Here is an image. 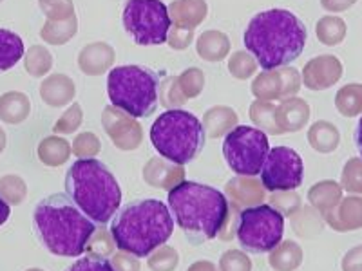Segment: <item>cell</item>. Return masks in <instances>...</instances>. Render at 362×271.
I'll return each mask as SVG.
<instances>
[{"label": "cell", "instance_id": "1", "mask_svg": "<svg viewBox=\"0 0 362 271\" xmlns=\"http://www.w3.org/2000/svg\"><path fill=\"white\" fill-rule=\"evenodd\" d=\"M245 47L263 71L279 69L300 56L306 45V28L288 9L257 13L245 29Z\"/></svg>", "mask_w": 362, "mask_h": 271}, {"label": "cell", "instance_id": "2", "mask_svg": "<svg viewBox=\"0 0 362 271\" xmlns=\"http://www.w3.org/2000/svg\"><path fill=\"white\" fill-rule=\"evenodd\" d=\"M40 243L57 257H80L96 224L64 193L42 199L33 212Z\"/></svg>", "mask_w": 362, "mask_h": 271}, {"label": "cell", "instance_id": "3", "mask_svg": "<svg viewBox=\"0 0 362 271\" xmlns=\"http://www.w3.org/2000/svg\"><path fill=\"white\" fill-rule=\"evenodd\" d=\"M174 231V219L167 205L158 199L132 201L118 210L111 224V234L118 250L147 259L167 244Z\"/></svg>", "mask_w": 362, "mask_h": 271}, {"label": "cell", "instance_id": "4", "mask_svg": "<svg viewBox=\"0 0 362 271\" xmlns=\"http://www.w3.org/2000/svg\"><path fill=\"white\" fill-rule=\"evenodd\" d=\"M169 210L189 243L203 244L218 237L228 215V199L212 186L183 181L169 192Z\"/></svg>", "mask_w": 362, "mask_h": 271}, {"label": "cell", "instance_id": "5", "mask_svg": "<svg viewBox=\"0 0 362 271\" xmlns=\"http://www.w3.org/2000/svg\"><path fill=\"white\" fill-rule=\"evenodd\" d=\"M67 198L95 224H105L122 205V188L109 169L96 157L78 159L66 176Z\"/></svg>", "mask_w": 362, "mask_h": 271}, {"label": "cell", "instance_id": "6", "mask_svg": "<svg viewBox=\"0 0 362 271\" xmlns=\"http://www.w3.org/2000/svg\"><path fill=\"white\" fill-rule=\"evenodd\" d=\"M202 119L183 109H169L151 127V141L161 157L187 164L199 156L205 147Z\"/></svg>", "mask_w": 362, "mask_h": 271}, {"label": "cell", "instance_id": "7", "mask_svg": "<svg viewBox=\"0 0 362 271\" xmlns=\"http://www.w3.org/2000/svg\"><path fill=\"white\" fill-rule=\"evenodd\" d=\"M156 73L141 66H119L109 71L107 96L112 107L132 118H147L158 109Z\"/></svg>", "mask_w": 362, "mask_h": 271}, {"label": "cell", "instance_id": "8", "mask_svg": "<svg viewBox=\"0 0 362 271\" xmlns=\"http://www.w3.org/2000/svg\"><path fill=\"white\" fill-rule=\"evenodd\" d=\"M284 217L270 205L241 210L235 239L250 253H268L283 241Z\"/></svg>", "mask_w": 362, "mask_h": 271}, {"label": "cell", "instance_id": "9", "mask_svg": "<svg viewBox=\"0 0 362 271\" xmlns=\"http://www.w3.org/2000/svg\"><path fill=\"white\" fill-rule=\"evenodd\" d=\"M270 152L268 136L248 125H238L225 136L223 156L235 176H257Z\"/></svg>", "mask_w": 362, "mask_h": 271}, {"label": "cell", "instance_id": "10", "mask_svg": "<svg viewBox=\"0 0 362 271\" xmlns=\"http://www.w3.org/2000/svg\"><path fill=\"white\" fill-rule=\"evenodd\" d=\"M122 22L138 45L165 44L173 25L169 8L161 0H127Z\"/></svg>", "mask_w": 362, "mask_h": 271}, {"label": "cell", "instance_id": "11", "mask_svg": "<svg viewBox=\"0 0 362 271\" xmlns=\"http://www.w3.org/2000/svg\"><path fill=\"white\" fill-rule=\"evenodd\" d=\"M305 181L303 157L290 147L270 148L263 169L261 183L268 192H286L297 190Z\"/></svg>", "mask_w": 362, "mask_h": 271}, {"label": "cell", "instance_id": "12", "mask_svg": "<svg viewBox=\"0 0 362 271\" xmlns=\"http://www.w3.org/2000/svg\"><path fill=\"white\" fill-rule=\"evenodd\" d=\"M102 127L122 152H132L144 143V127L140 121L118 107L111 105L103 109Z\"/></svg>", "mask_w": 362, "mask_h": 271}, {"label": "cell", "instance_id": "13", "mask_svg": "<svg viewBox=\"0 0 362 271\" xmlns=\"http://www.w3.org/2000/svg\"><path fill=\"white\" fill-rule=\"evenodd\" d=\"M342 74H344V66L335 54H319L305 64L300 78L306 89L326 90L339 83Z\"/></svg>", "mask_w": 362, "mask_h": 271}, {"label": "cell", "instance_id": "14", "mask_svg": "<svg viewBox=\"0 0 362 271\" xmlns=\"http://www.w3.org/2000/svg\"><path fill=\"white\" fill-rule=\"evenodd\" d=\"M141 176L148 186L170 192L185 181V167L173 163V161L165 159L161 156H154L145 163Z\"/></svg>", "mask_w": 362, "mask_h": 271}, {"label": "cell", "instance_id": "15", "mask_svg": "<svg viewBox=\"0 0 362 271\" xmlns=\"http://www.w3.org/2000/svg\"><path fill=\"white\" fill-rule=\"evenodd\" d=\"M326 224L339 234L362 230V195L342 198L335 208L322 214Z\"/></svg>", "mask_w": 362, "mask_h": 271}, {"label": "cell", "instance_id": "16", "mask_svg": "<svg viewBox=\"0 0 362 271\" xmlns=\"http://www.w3.org/2000/svg\"><path fill=\"white\" fill-rule=\"evenodd\" d=\"M225 195L228 203H234L241 210L263 205L267 199V188L255 176H235L225 185Z\"/></svg>", "mask_w": 362, "mask_h": 271}, {"label": "cell", "instance_id": "17", "mask_svg": "<svg viewBox=\"0 0 362 271\" xmlns=\"http://www.w3.org/2000/svg\"><path fill=\"white\" fill-rule=\"evenodd\" d=\"M115 47L107 42L87 44L78 53V67L86 76H102L115 66Z\"/></svg>", "mask_w": 362, "mask_h": 271}, {"label": "cell", "instance_id": "18", "mask_svg": "<svg viewBox=\"0 0 362 271\" xmlns=\"http://www.w3.org/2000/svg\"><path fill=\"white\" fill-rule=\"evenodd\" d=\"M310 105L306 100L299 96L281 100V103L276 107V124L283 134L286 132H299L308 125L310 121Z\"/></svg>", "mask_w": 362, "mask_h": 271}, {"label": "cell", "instance_id": "19", "mask_svg": "<svg viewBox=\"0 0 362 271\" xmlns=\"http://www.w3.org/2000/svg\"><path fill=\"white\" fill-rule=\"evenodd\" d=\"M76 95V87L73 80L62 73H54L44 78L40 85V98L49 107H66L67 103L73 102Z\"/></svg>", "mask_w": 362, "mask_h": 271}, {"label": "cell", "instance_id": "20", "mask_svg": "<svg viewBox=\"0 0 362 271\" xmlns=\"http://www.w3.org/2000/svg\"><path fill=\"white\" fill-rule=\"evenodd\" d=\"M209 15L205 0H173L169 6V17L173 25L196 29Z\"/></svg>", "mask_w": 362, "mask_h": 271}, {"label": "cell", "instance_id": "21", "mask_svg": "<svg viewBox=\"0 0 362 271\" xmlns=\"http://www.w3.org/2000/svg\"><path fill=\"white\" fill-rule=\"evenodd\" d=\"M238 121L239 118L234 109L226 105H216L203 114L202 125L205 136H209L210 140H219L234 131L238 127Z\"/></svg>", "mask_w": 362, "mask_h": 271}, {"label": "cell", "instance_id": "22", "mask_svg": "<svg viewBox=\"0 0 362 271\" xmlns=\"http://www.w3.org/2000/svg\"><path fill=\"white\" fill-rule=\"evenodd\" d=\"M230 47L228 35L218 31V29H209V31L199 35L198 40H196V51H198L199 58L210 64L223 62L230 53Z\"/></svg>", "mask_w": 362, "mask_h": 271}, {"label": "cell", "instance_id": "23", "mask_svg": "<svg viewBox=\"0 0 362 271\" xmlns=\"http://www.w3.org/2000/svg\"><path fill=\"white\" fill-rule=\"evenodd\" d=\"M306 140L315 152L332 154L341 145V132L334 124H329L326 119H319L308 128Z\"/></svg>", "mask_w": 362, "mask_h": 271}, {"label": "cell", "instance_id": "24", "mask_svg": "<svg viewBox=\"0 0 362 271\" xmlns=\"http://www.w3.org/2000/svg\"><path fill=\"white\" fill-rule=\"evenodd\" d=\"M342 186L337 181H319L313 186H310V190L306 192V199H308L310 206H313L315 210H319L321 214H326L332 208L341 203V199L344 198L342 195Z\"/></svg>", "mask_w": 362, "mask_h": 271}, {"label": "cell", "instance_id": "25", "mask_svg": "<svg viewBox=\"0 0 362 271\" xmlns=\"http://www.w3.org/2000/svg\"><path fill=\"white\" fill-rule=\"evenodd\" d=\"M31 112V102L21 90H11L0 96V121L18 125L25 121Z\"/></svg>", "mask_w": 362, "mask_h": 271}, {"label": "cell", "instance_id": "26", "mask_svg": "<svg viewBox=\"0 0 362 271\" xmlns=\"http://www.w3.org/2000/svg\"><path fill=\"white\" fill-rule=\"evenodd\" d=\"M303 248L296 241H281L268 255V264L274 271H296L303 264Z\"/></svg>", "mask_w": 362, "mask_h": 271}, {"label": "cell", "instance_id": "27", "mask_svg": "<svg viewBox=\"0 0 362 271\" xmlns=\"http://www.w3.org/2000/svg\"><path fill=\"white\" fill-rule=\"evenodd\" d=\"M37 154L45 167H62L73 154V147L62 136H47L38 143Z\"/></svg>", "mask_w": 362, "mask_h": 271}, {"label": "cell", "instance_id": "28", "mask_svg": "<svg viewBox=\"0 0 362 271\" xmlns=\"http://www.w3.org/2000/svg\"><path fill=\"white\" fill-rule=\"evenodd\" d=\"M290 222H292V230L303 239L317 237L325 230L326 224L321 212L313 208V206H303L297 214L290 217Z\"/></svg>", "mask_w": 362, "mask_h": 271}, {"label": "cell", "instance_id": "29", "mask_svg": "<svg viewBox=\"0 0 362 271\" xmlns=\"http://www.w3.org/2000/svg\"><path fill=\"white\" fill-rule=\"evenodd\" d=\"M24 54V40L13 31L0 29V73L13 69Z\"/></svg>", "mask_w": 362, "mask_h": 271}, {"label": "cell", "instance_id": "30", "mask_svg": "<svg viewBox=\"0 0 362 271\" xmlns=\"http://www.w3.org/2000/svg\"><path fill=\"white\" fill-rule=\"evenodd\" d=\"M252 95L263 102L283 98V82H281L279 69L261 71L252 82Z\"/></svg>", "mask_w": 362, "mask_h": 271}, {"label": "cell", "instance_id": "31", "mask_svg": "<svg viewBox=\"0 0 362 271\" xmlns=\"http://www.w3.org/2000/svg\"><path fill=\"white\" fill-rule=\"evenodd\" d=\"M78 33V18L76 15L67 20H45V24L40 29V37L45 44L51 45H64L74 38Z\"/></svg>", "mask_w": 362, "mask_h": 271}, {"label": "cell", "instance_id": "32", "mask_svg": "<svg viewBox=\"0 0 362 271\" xmlns=\"http://www.w3.org/2000/svg\"><path fill=\"white\" fill-rule=\"evenodd\" d=\"M348 33V25L342 20L341 17L335 15H326V17L319 18L315 25V35L317 40L321 42L322 45L328 47H335V45L342 44Z\"/></svg>", "mask_w": 362, "mask_h": 271}, {"label": "cell", "instance_id": "33", "mask_svg": "<svg viewBox=\"0 0 362 271\" xmlns=\"http://www.w3.org/2000/svg\"><path fill=\"white\" fill-rule=\"evenodd\" d=\"M335 109L346 118L362 114V83H346L335 95Z\"/></svg>", "mask_w": 362, "mask_h": 271}, {"label": "cell", "instance_id": "34", "mask_svg": "<svg viewBox=\"0 0 362 271\" xmlns=\"http://www.w3.org/2000/svg\"><path fill=\"white\" fill-rule=\"evenodd\" d=\"M276 107L277 105H274L272 102H263V100L252 102L250 109H248V116L254 121L255 128H259L264 134L270 136L283 134L276 124Z\"/></svg>", "mask_w": 362, "mask_h": 271}, {"label": "cell", "instance_id": "35", "mask_svg": "<svg viewBox=\"0 0 362 271\" xmlns=\"http://www.w3.org/2000/svg\"><path fill=\"white\" fill-rule=\"evenodd\" d=\"M24 67L29 76L44 78L53 67V54L44 45H31L24 54Z\"/></svg>", "mask_w": 362, "mask_h": 271}, {"label": "cell", "instance_id": "36", "mask_svg": "<svg viewBox=\"0 0 362 271\" xmlns=\"http://www.w3.org/2000/svg\"><path fill=\"white\" fill-rule=\"evenodd\" d=\"M116 243L111 231L105 228V224H98L96 230L87 241L86 253L90 257H98V259H109L116 253Z\"/></svg>", "mask_w": 362, "mask_h": 271}, {"label": "cell", "instance_id": "37", "mask_svg": "<svg viewBox=\"0 0 362 271\" xmlns=\"http://www.w3.org/2000/svg\"><path fill=\"white\" fill-rule=\"evenodd\" d=\"M0 198L8 205L18 206L28 199V185L21 176L8 174L0 177Z\"/></svg>", "mask_w": 362, "mask_h": 271}, {"label": "cell", "instance_id": "38", "mask_svg": "<svg viewBox=\"0 0 362 271\" xmlns=\"http://www.w3.org/2000/svg\"><path fill=\"white\" fill-rule=\"evenodd\" d=\"M158 102L163 105L165 109H180L187 103L185 95L181 90L177 76H169L158 87Z\"/></svg>", "mask_w": 362, "mask_h": 271}, {"label": "cell", "instance_id": "39", "mask_svg": "<svg viewBox=\"0 0 362 271\" xmlns=\"http://www.w3.org/2000/svg\"><path fill=\"white\" fill-rule=\"evenodd\" d=\"M341 186L351 195H362V157H350L342 167Z\"/></svg>", "mask_w": 362, "mask_h": 271}, {"label": "cell", "instance_id": "40", "mask_svg": "<svg viewBox=\"0 0 362 271\" xmlns=\"http://www.w3.org/2000/svg\"><path fill=\"white\" fill-rule=\"evenodd\" d=\"M272 208H276L283 217H292L303 208V199L296 190H286V192H272L268 198Z\"/></svg>", "mask_w": 362, "mask_h": 271}, {"label": "cell", "instance_id": "41", "mask_svg": "<svg viewBox=\"0 0 362 271\" xmlns=\"http://www.w3.org/2000/svg\"><path fill=\"white\" fill-rule=\"evenodd\" d=\"M257 67H259V64H257V60L248 51H235L228 58V71L238 80L252 78L255 71H257Z\"/></svg>", "mask_w": 362, "mask_h": 271}, {"label": "cell", "instance_id": "42", "mask_svg": "<svg viewBox=\"0 0 362 271\" xmlns=\"http://www.w3.org/2000/svg\"><path fill=\"white\" fill-rule=\"evenodd\" d=\"M180 264V253L173 246H160L147 257V266L151 271H174Z\"/></svg>", "mask_w": 362, "mask_h": 271}, {"label": "cell", "instance_id": "43", "mask_svg": "<svg viewBox=\"0 0 362 271\" xmlns=\"http://www.w3.org/2000/svg\"><path fill=\"white\" fill-rule=\"evenodd\" d=\"M177 82L187 100L198 98L205 89V73L198 67H190L177 76Z\"/></svg>", "mask_w": 362, "mask_h": 271}, {"label": "cell", "instance_id": "44", "mask_svg": "<svg viewBox=\"0 0 362 271\" xmlns=\"http://www.w3.org/2000/svg\"><path fill=\"white\" fill-rule=\"evenodd\" d=\"M73 154L78 159H93L100 154L102 150V141L96 134L93 132H80L73 141Z\"/></svg>", "mask_w": 362, "mask_h": 271}, {"label": "cell", "instance_id": "45", "mask_svg": "<svg viewBox=\"0 0 362 271\" xmlns=\"http://www.w3.org/2000/svg\"><path fill=\"white\" fill-rule=\"evenodd\" d=\"M83 124V109L80 103H73L66 112H64L58 121L54 124L53 132L54 134H62V136H69L74 134V132L78 131L80 125Z\"/></svg>", "mask_w": 362, "mask_h": 271}, {"label": "cell", "instance_id": "46", "mask_svg": "<svg viewBox=\"0 0 362 271\" xmlns=\"http://www.w3.org/2000/svg\"><path fill=\"white\" fill-rule=\"evenodd\" d=\"M38 6L47 20L58 22L74 17L73 0H38Z\"/></svg>", "mask_w": 362, "mask_h": 271}, {"label": "cell", "instance_id": "47", "mask_svg": "<svg viewBox=\"0 0 362 271\" xmlns=\"http://www.w3.org/2000/svg\"><path fill=\"white\" fill-rule=\"evenodd\" d=\"M219 271H252V260L245 251L228 250L219 257Z\"/></svg>", "mask_w": 362, "mask_h": 271}, {"label": "cell", "instance_id": "48", "mask_svg": "<svg viewBox=\"0 0 362 271\" xmlns=\"http://www.w3.org/2000/svg\"><path fill=\"white\" fill-rule=\"evenodd\" d=\"M281 82H283V98H292L299 92L300 85H303V78H300V73L292 66L279 67Z\"/></svg>", "mask_w": 362, "mask_h": 271}, {"label": "cell", "instance_id": "49", "mask_svg": "<svg viewBox=\"0 0 362 271\" xmlns=\"http://www.w3.org/2000/svg\"><path fill=\"white\" fill-rule=\"evenodd\" d=\"M194 42V29L180 28V25H170L169 35H167V44L174 51H185Z\"/></svg>", "mask_w": 362, "mask_h": 271}, {"label": "cell", "instance_id": "50", "mask_svg": "<svg viewBox=\"0 0 362 271\" xmlns=\"http://www.w3.org/2000/svg\"><path fill=\"white\" fill-rule=\"evenodd\" d=\"M239 214H241V208L235 206L234 203H228V215H226L221 230H219L218 234V239H221L223 243H228V241L235 239V235H238Z\"/></svg>", "mask_w": 362, "mask_h": 271}, {"label": "cell", "instance_id": "51", "mask_svg": "<svg viewBox=\"0 0 362 271\" xmlns=\"http://www.w3.org/2000/svg\"><path fill=\"white\" fill-rule=\"evenodd\" d=\"M67 271H115L112 264L107 259H98V257H80Z\"/></svg>", "mask_w": 362, "mask_h": 271}, {"label": "cell", "instance_id": "52", "mask_svg": "<svg viewBox=\"0 0 362 271\" xmlns=\"http://www.w3.org/2000/svg\"><path fill=\"white\" fill-rule=\"evenodd\" d=\"M111 264L115 271H141L140 259L136 255L127 253V251H116L111 257Z\"/></svg>", "mask_w": 362, "mask_h": 271}, {"label": "cell", "instance_id": "53", "mask_svg": "<svg viewBox=\"0 0 362 271\" xmlns=\"http://www.w3.org/2000/svg\"><path fill=\"white\" fill-rule=\"evenodd\" d=\"M342 271H362V244L350 248L342 257Z\"/></svg>", "mask_w": 362, "mask_h": 271}, {"label": "cell", "instance_id": "54", "mask_svg": "<svg viewBox=\"0 0 362 271\" xmlns=\"http://www.w3.org/2000/svg\"><path fill=\"white\" fill-rule=\"evenodd\" d=\"M355 4H357V0H321V8L329 13L348 11Z\"/></svg>", "mask_w": 362, "mask_h": 271}, {"label": "cell", "instance_id": "55", "mask_svg": "<svg viewBox=\"0 0 362 271\" xmlns=\"http://www.w3.org/2000/svg\"><path fill=\"white\" fill-rule=\"evenodd\" d=\"M187 271H219L216 264H212L210 260H196L194 264H190Z\"/></svg>", "mask_w": 362, "mask_h": 271}, {"label": "cell", "instance_id": "56", "mask_svg": "<svg viewBox=\"0 0 362 271\" xmlns=\"http://www.w3.org/2000/svg\"><path fill=\"white\" fill-rule=\"evenodd\" d=\"M9 215H11V205H8L4 199L0 198V226L4 224V222H8Z\"/></svg>", "mask_w": 362, "mask_h": 271}, {"label": "cell", "instance_id": "57", "mask_svg": "<svg viewBox=\"0 0 362 271\" xmlns=\"http://www.w3.org/2000/svg\"><path fill=\"white\" fill-rule=\"evenodd\" d=\"M355 143H357L358 152H361V157H362V118L358 119L357 128H355Z\"/></svg>", "mask_w": 362, "mask_h": 271}, {"label": "cell", "instance_id": "58", "mask_svg": "<svg viewBox=\"0 0 362 271\" xmlns=\"http://www.w3.org/2000/svg\"><path fill=\"white\" fill-rule=\"evenodd\" d=\"M6 145H8V136H6L4 128L0 127V154L6 150Z\"/></svg>", "mask_w": 362, "mask_h": 271}, {"label": "cell", "instance_id": "59", "mask_svg": "<svg viewBox=\"0 0 362 271\" xmlns=\"http://www.w3.org/2000/svg\"><path fill=\"white\" fill-rule=\"evenodd\" d=\"M25 271H44V270H40V267H29V270Z\"/></svg>", "mask_w": 362, "mask_h": 271}, {"label": "cell", "instance_id": "60", "mask_svg": "<svg viewBox=\"0 0 362 271\" xmlns=\"http://www.w3.org/2000/svg\"><path fill=\"white\" fill-rule=\"evenodd\" d=\"M0 2H2V0H0Z\"/></svg>", "mask_w": 362, "mask_h": 271}]
</instances>
